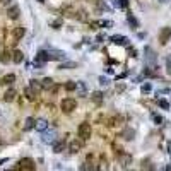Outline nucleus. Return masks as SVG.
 <instances>
[{
    "label": "nucleus",
    "mask_w": 171,
    "mask_h": 171,
    "mask_svg": "<svg viewBox=\"0 0 171 171\" xmlns=\"http://www.w3.org/2000/svg\"><path fill=\"white\" fill-rule=\"evenodd\" d=\"M65 53L58 50H41L36 55V62H53V60H63Z\"/></svg>",
    "instance_id": "f257e3e1"
},
{
    "label": "nucleus",
    "mask_w": 171,
    "mask_h": 171,
    "mask_svg": "<svg viewBox=\"0 0 171 171\" xmlns=\"http://www.w3.org/2000/svg\"><path fill=\"white\" fill-rule=\"evenodd\" d=\"M75 108H77V101L72 99V98H65V99H62V103H60V110H62L63 113H72Z\"/></svg>",
    "instance_id": "f03ea898"
},
{
    "label": "nucleus",
    "mask_w": 171,
    "mask_h": 171,
    "mask_svg": "<svg viewBox=\"0 0 171 171\" xmlns=\"http://www.w3.org/2000/svg\"><path fill=\"white\" fill-rule=\"evenodd\" d=\"M91 134H92V130H91V125H89V123H81V125H79L77 135H79L82 140H89Z\"/></svg>",
    "instance_id": "7ed1b4c3"
},
{
    "label": "nucleus",
    "mask_w": 171,
    "mask_h": 171,
    "mask_svg": "<svg viewBox=\"0 0 171 171\" xmlns=\"http://www.w3.org/2000/svg\"><path fill=\"white\" fill-rule=\"evenodd\" d=\"M19 170L33 171V170H36V164H34L33 159H29V158H22V159L19 161Z\"/></svg>",
    "instance_id": "20e7f679"
},
{
    "label": "nucleus",
    "mask_w": 171,
    "mask_h": 171,
    "mask_svg": "<svg viewBox=\"0 0 171 171\" xmlns=\"http://www.w3.org/2000/svg\"><path fill=\"white\" fill-rule=\"evenodd\" d=\"M82 146H84V140H82V139H81V140H70V144H69V151H70V154H77V152H81Z\"/></svg>",
    "instance_id": "39448f33"
},
{
    "label": "nucleus",
    "mask_w": 171,
    "mask_h": 171,
    "mask_svg": "<svg viewBox=\"0 0 171 171\" xmlns=\"http://www.w3.org/2000/svg\"><path fill=\"white\" fill-rule=\"evenodd\" d=\"M170 38H171V27H163L161 33H159V41H161V45H166V43L170 41Z\"/></svg>",
    "instance_id": "423d86ee"
},
{
    "label": "nucleus",
    "mask_w": 171,
    "mask_h": 171,
    "mask_svg": "<svg viewBox=\"0 0 171 171\" xmlns=\"http://www.w3.org/2000/svg\"><path fill=\"white\" fill-rule=\"evenodd\" d=\"M144 51H146V60H147V63H149V65H152V67H156V65H154V63H156V55H154L152 48H149V46H147Z\"/></svg>",
    "instance_id": "0eeeda50"
},
{
    "label": "nucleus",
    "mask_w": 171,
    "mask_h": 171,
    "mask_svg": "<svg viewBox=\"0 0 171 171\" xmlns=\"http://www.w3.org/2000/svg\"><path fill=\"white\" fill-rule=\"evenodd\" d=\"M120 164H122V168H128V166L132 164V156L123 152V154L120 156Z\"/></svg>",
    "instance_id": "6e6552de"
},
{
    "label": "nucleus",
    "mask_w": 171,
    "mask_h": 171,
    "mask_svg": "<svg viewBox=\"0 0 171 171\" xmlns=\"http://www.w3.org/2000/svg\"><path fill=\"white\" fill-rule=\"evenodd\" d=\"M24 96H26L29 101H34V99H36V96H38V92H36L31 86H27V87L24 89Z\"/></svg>",
    "instance_id": "1a4fd4ad"
},
{
    "label": "nucleus",
    "mask_w": 171,
    "mask_h": 171,
    "mask_svg": "<svg viewBox=\"0 0 171 171\" xmlns=\"http://www.w3.org/2000/svg\"><path fill=\"white\" fill-rule=\"evenodd\" d=\"M38 132H45L46 128H48V122L45 120V118H39V120H36V127H34Z\"/></svg>",
    "instance_id": "9d476101"
},
{
    "label": "nucleus",
    "mask_w": 171,
    "mask_h": 171,
    "mask_svg": "<svg viewBox=\"0 0 171 171\" xmlns=\"http://www.w3.org/2000/svg\"><path fill=\"white\" fill-rule=\"evenodd\" d=\"M12 62H14V63H21V62H24V53H22L21 50H15V51L12 53Z\"/></svg>",
    "instance_id": "9b49d317"
},
{
    "label": "nucleus",
    "mask_w": 171,
    "mask_h": 171,
    "mask_svg": "<svg viewBox=\"0 0 171 171\" xmlns=\"http://www.w3.org/2000/svg\"><path fill=\"white\" fill-rule=\"evenodd\" d=\"M15 89H9V91H5V94H3V101H7V103H12L14 99H15Z\"/></svg>",
    "instance_id": "f8f14e48"
},
{
    "label": "nucleus",
    "mask_w": 171,
    "mask_h": 171,
    "mask_svg": "<svg viewBox=\"0 0 171 171\" xmlns=\"http://www.w3.org/2000/svg\"><path fill=\"white\" fill-rule=\"evenodd\" d=\"M134 135H135V132H134V128H125L123 132H122V137L125 139V140H134Z\"/></svg>",
    "instance_id": "ddd939ff"
},
{
    "label": "nucleus",
    "mask_w": 171,
    "mask_h": 171,
    "mask_svg": "<svg viewBox=\"0 0 171 171\" xmlns=\"http://www.w3.org/2000/svg\"><path fill=\"white\" fill-rule=\"evenodd\" d=\"M43 142L45 144H53L55 142V132H45L43 134Z\"/></svg>",
    "instance_id": "4468645a"
},
{
    "label": "nucleus",
    "mask_w": 171,
    "mask_h": 171,
    "mask_svg": "<svg viewBox=\"0 0 171 171\" xmlns=\"http://www.w3.org/2000/svg\"><path fill=\"white\" fill-rule=\"evenodd\" d=\"M7 15H9L10 19H17V17H19V7H17V5H12V7L7 10Z\"/></svg>",
    "instance_id": "2eb2a0df"
},
{
    "label": "nucleus",
    "mask_w": 171,
    "mask_h": 171,
    "mask_svg": "<svg viewBox=\"0 0 171 171\" xmlns=\"http://www.w3.org/2000/svg\"><path fill=\"white\" fill-rule=\"evenodd\" d=\"M63 149H65V140H63V139H62V140H57V142L53 144V152L58 154V152H62Z\"/></svg>",
    "instance_id": "dca6fc26"
},
{
    "label": "nucleus",
    "mask_w": 171,
    "mask_h": 171,
    "mask_svg": "<svg viewBox=\"0 0 171 171\" xmlns=\"http://www.w3.org/2000/svg\"><path fill=\"white\" fill-rule=\"evenodd\" d=\"M24 34H26V29H24V27H21V26H19V27H15V29H14V39H15V41H17V39H21Z\"/></svg>",
    "instance_id": "f3484780"
},
{
    "label": "nucleus",
    "mask_w": 171,
    "mask_h": 171,
    "mask_svg": "<svg viewBox=\"0 0 171 171\" xmlns=\"http://www.w3.org/2000/svg\"><path fill=\"white\" fill-rule=\"evenodd\" d=\"M120 123H122V116H113V118L108 120V127H116Z\"/></svg>",
    "instance_id": "a211bd4d"
},
{
    "label": "nucleus",
    "mask_w": 171,
    "mask_h": 171,
    "mask_svg": "<svg viewBox=\"0 0 171 171\" xmlns=\"http://www.w3.org/2000/svg\"><path fill=\"white\" fill-rule=\"evenodd\" d=\"M33 127H36V122H34V118H31V116H29V118L26 120V125H24V130L27 132V130H31Z\"/></svg>",
    "instance_id": "6ab92c4d"
},
{
    "label": "nucleus",
    "mask_w": 171,
    "mask_h": 171,
    "mask_svg": "<svg viewBox=\"0 0 171 171\" xmlns=\"http://www.w3.org/2000/svg\"><path fill=\"white\" fill-rule=\"evenodd\" d=\"M111 41H113L115 45H125V43H127V38H123V36H113Z\"/></svg>",
    "instance_id": "aec40b11"
},
{
    "label": "nucleus",
    "mask_w": 171,
    "mask_h": 171,
    "mask_svg": "<svg viewBox=\"0 0 171 171\" xmlns=\"http://www.w3.org/2000/svg\"><path fill=\"white\" fill-rule=\"evenodd\" d=\"M29 86H31V87H33L36 92H39V91L43 89V84H39V81H34V79L31 81V84H29Z\"/></svg>",
    "instance_id": "412c9836"
},
{
    "label": "nucleus",
    "mask_w": 171,
    "mask_h": 171,
    "mask_svg": "<svg viewBox=\"0 0 171 171\" xmlns=\"http://www.w3.org/2000/svg\"><path fill=\"white\" fill-rule=\"evenodd\" d=\"M77 87H79V84H77V82H72V81L65 84V91H69V92H72V91H75Z\"/></svg>",
    "instance_id": "4be33fe9"
},
{
    "label": "nucleus",
    "mask_w": 171,
    "mask_h": 171,
    "mask_svg": "<svg viewBox=\"0 0 171 171\" xmlns=\"http://www.w3.org/2000/svg\"><path fill=\"white\" fill-rule=\"evenodd\" d=\"M91 99H92L96 104H99V103L103 101V92H99V91H98V92H94V94L91 96Z\"/></svg>",
    "instance_id": "5701e85b"
},
{
    "label": "nucleus",
    "mask_w": 171,
    "mask_h": 171,
    "mask_svg": "<svg viewBox=\"0 0 171 171\" xmlns=\"http://www.w3.org/2000/svg\"><path fill=\"white\" fill-rule=\"evenodd\" d=\"M9 60H12L10 53H9V51H2V53H0V62H2V63H7Z\"/></svg>",
    "instance_id": "b1692460"
},
{
    "label": "nucleus",
    "mask_w": 171,
    "mask_h": 171,
    "mask_svg": "<svg viewBox=\"0 0 171 171\" xmlns=\"http://www.w3.org/2000/svg\"><path fill=\"white\" fill-rule=\"evenodd\" d=\"M127 21L132 24V27H134V29H137V27H139V22H137V19H135L132 14H128V15H127Z\"/></svg>",
    "instance_id": "393cba45"
},
{
    "label": "nucleus",
    "mask_w": 171,
    "mask_h": 171,
    "mask_svg": "<svg viewBox=\"0 0 171 171\" xmlns=\"http://www.w3.org/2000/svg\"><path fill=\"white\" fill-rule=\"evenodd\" d=\"M14 81H15V75H14V74H9V75H5V77H3V81H2V82H3V84H12Z\"/></svg>",
    "instance_id": "a878e982"
},
{
    "label": "nucleus",
    "mask_w": 171,
    "mask_h": 171,
    "mask_svg": "<svg viewBox=\"0 0 171 171\" xmlns=\"http://www.w3.org/2000/svg\"><path fill=\"white\" fill-rule=\"evenodd\" d=\"M41 84H43V87H45V89H50V87H53V81H51L50 77L43 79V82H41Z\"/></svg>",
    "instance_id": "bb28decb"
},
{
    "label": "nucleus",
    "mask_w": 171,
    "mask_h": 171,
    "mask_svg": "<svg viewBox=\"0 0 171 171\" xmlns=\"http://www.w3.org/2000/svg\"><path fill=\"white\" fill-rule=\"evenodd\" d=\"M75 67V62H65L60 65V69H74Z\"/></svg>",
    "instance_id": "cd10ccee"
},
{
    "label": "nucleus",
    "mask_w": 171,
    "mask_h": 171,
    "mask_svg": "<svg viewBox=\"0 0 171 171\" xmlns=\"http://www.w3.org/2000/svg\"><path fill=\"white\" fill-rule=\"evenodd\" d=\"M158 103H159V106H161L163 110H170V103H168L166 99H159Z\"/></svg>",
    "instance_id": "c85d7f7f"
},
{
    "label": "nucleus",
    "mask_w": 171,
    "mask_h": 171,
    "mask_svg": "<svg viewBox=\"0 0 171 171\" xmlns=\"http://www.w3.org/2000/svg\"><path fill=\"white\" fill-rule=\"evenodd\" d=\"M113 149H115V154H116L118 158H120V156L123 154V151H122V147H120V146H116V144H113Z\"/></svg>",
    "instance_id": "c756f323"
},
{
    "label": "nucleus",
    "mask_w": 171,
    "mask_h": 171,
    "mask_svg": "<svg viewBox=\"0 0 171 171\" xmlns=\"http://www.w3.org/2000/svg\"><path fill=\"white\" fill-rule=\"evenodd\" d=\"M152 120H154L158 125H161V123H163V118H161L159 115H156V113H152Z\"/></svg>",
    "instance_id": "7c9ffc66"
},
{
    "label": "nucleus",
    "mask_w": 171,
    "mask_h": 171,
    "mask_svg": "<svg viewBox=\"0 0 171 171\" xmlns=\"http://www.w3.org/2000/svg\"><path fill=\"white\" fill-rule=\"evenodd\" d=\"M166 69H168V74H171V55L166 58Z\"/></svg>",
    "instance_id": "2f4dec72"
},
{
    "label": "nucleus",
    "mask_w": 171,
    "mask_h": 171,
    "mask_svg": "<svg viewBox=\"0 0 171 171\" xmlns=\"http://www.w3.org/2000/svg\"><path fill=\"white\" fill-rule=\"evenodd\" d=\"M60 26H62V21H55V22H53V27H55V29H60Z\"/></svg>",
    "instance_id": "473e14b6"
},
{
    "label": "nucleus",
    "mask_w": 171,
    "mask_h": 171,
    "mask_svg": "<svg viewBox=\"0 0 171 171\" xmlns=\"http://www.w3.org/2000/svg\"><path fill=\"white\" fill-rule=\"evenodd\" d=\"M149 91H151V86H149V84L142 86V92H149Z\"/></svg>",
    "instance_id": "72a5a7b5"
},
{
    "label": "nucleus",
    "mask_w": 171,
    "mask_h": 171,
    "mask_svg": "<svg viewBox=\"0 0 171 171\" xmlns=\"http://www.w3.org/2000/svg\"><path fill=\"white\" fill-rule=\"evenodd\" d=\"M123 89H125V86H123V84H118V87H116V91H118V92H122Z\"/></svg>",
    "instance_id": "f704fd0d"
},
{
    "label": "nucleus",
    "mask_w": 171,
    "mask_h": 171,
    "mask_svg": "<svg viewBox=\"0 0 171 171\" xmlns=\"http://www.w3.org/2000/svg\"><path fill=\"white\" fill-rule=\"evenodd\" d=\"M9 2H10V0H0V3H3V5H5V3H9Z\"/></svg>",
    "instance_id": "c9c22d12"
},
{
    "label": "nucleus",
    "mask_w": 171,
    "mask_h": 171,
    "mask_svg": "<svg viewBox=\"0 0 171 171\" xmlns=\"http://www.w3.org/2000/svg\"><path fill=\"white\" fill-rule=\"evenodd\" d=\"M168 149H170L168 152H170V154H171V142H170V144H168Z\"/></svg>",
    "instance_id": "e433bc0d"
},
{
    "label": "nucleus",
    "mask_w": 171,
    "mask_h": 171,
    "mask_svg": "<svg viewBox=\"0 0 171 171\" xmlns=\"http://www.w3.org/2000/svg\"><path fill=\"white\" fill-rule=\"evenodd\" d=\"M38 2H41V3H43V2H45V0H38Z\"/></svg>",
    "instance_id": "4c0bfd02"
},
{
    "label": "nucleus",
    "mask_w": 171,
    "mask_h": 171,
    "mask_svg": "<svg viewBox=\"0 0 171 171\" xmlns=\"http://www.w3.org/2000/svg\"><path fill=\"white\" fill-rule=\"evenodd\" d=\"M161 2H166V0H161Z\"/></svg>",
    "instance_id": "58836bf2"
}]
</instances>
